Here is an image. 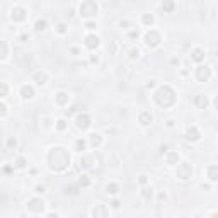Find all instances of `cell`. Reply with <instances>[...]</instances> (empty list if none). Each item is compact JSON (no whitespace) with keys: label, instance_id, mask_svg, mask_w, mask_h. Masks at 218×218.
Returning a JSON list of instances; mask_svg holds the SVG:
<instances>
[{"label":"cell","instance_id":"obj_10","mask_svg":"<svg viewBox=\"0 0 218 218\" xmlns=\"http://www.w3.org/2000/svg\"><path fill=\"white\" fill-rule=\"evenodd\" d=\"M94 218H109V210L106 205H96V208L92 210Z\"/></svg>","mask_w":218,"mask_h":218},{"label":"cell","instance_id":"obj_30","mask_svg":"<svg viewBox=\"0 0 218 218\" xmlns=\"http://www.w3.org/2000/svg\"><path fill=\"white\" fill-rule=\"evenodd\" d=\"M56 130H58V131H63V130H67V121H65L63 118L56 121Z\"/></svg>","mask_w":218,"mask_h":218},{"label":"cell","instance_id":"obj_3","mask_svg":"<svg viewBox=\"0 0 218 218\" xmlns=\"http://www.w3.org/2000/svg\"><path fill=\"white\" fill-rule=\"evenodd\" d=\"M99 10V5H97L94 0H87V2H82L80 7H78V12H80L82 17H94Z\"/></svg>","mask_w":218,"mask_h":218},{"label":"cell","instance_id":"obj_20","mask_svg":"<svg viewBox=\"0 0 218 218\" xmlns=\"http://www.w3.org/2000/svg\"><path fill=\"white\" fill-rule=\"evenodd\" d=\"M54 101H56V104H60V106H65V104H68V94L67 92H58L56 96H54Z\"/></svg>","mask_w":218,"mask_h":218},{"label":"cell","instance_id":"obj_19","mask_svg":"<svg viewBox=\"0 0 218 218\" xmlns=\"http://www.w3.org/2000/svg\"><path fill=\"white\" fill-rule=\"evenodd\" d=\"M179 164V154L177 152H167V165H177Z\"/></svg>","mask_w":218,"mask_h":218},{"label":"cell","instance_id":"obj_28","mask_svg":"<svg viewBox=\"0 0 218 218\" xmlns=\"http://www.w3.org/2000/svg\"><path fill=\"white\" fill-rule=\"evenodd\" d=\"M162 9L167 10V12H172V10L176 9V3H174V2H164L162 3Z\"/></svg>","mask_w":218,"mask_h":218},{"label":"cell","instance_id":"obj_4","mask_svg":"<svg viewBox=\"0 0 218 218\" xmlns=\"http://www.w3.org/2000/svg\"><path fill=\"white\" fill-rule=\"evenodd\" d=\"M162 41V36L159 31H155V29H150V31H147V34H145V45L148 46V48H157L159 45H160Z\"/></svg>","mask_w":218,"mask_h":218},{"label":"cell","instance_id":"obj_23","mask_svg":"<svg viewBox=\"0 0 218 218\" xmlns=\"http://www.w3.org/2000/svg\"><path fill=\"white\" fill-rule=\"evenodd\" d=\"M9 54V45L5 41H0V60H5Z\"/></svg>","mask_w":218,"mask_h":218},{"label":"cell","instance_id":"obj_1","mask_svg":"<svg viewBox=\"0 0 218 218\" xmlns=\"http://www.w3.org/2000/svg\"><path fill=\"white\" fill-rule=\"evenodd\" d=\"M68 164H70V155H68V152L65 150V148L54 147V148L50 150V154H48V165H50V169H53V170H65L68 167Z\"/></svg>","mask_w":218,"mask_h":218},{"label":"cell","instance_id":"obj_12","mask_svg":"<svg viewBox=\"0 0 218 218\" xmlns=\"http://www.w3.org/2000/svg\"><path fill=\"white\" fill-rule=\"evenodd\" d=\"M99 45H101V39L97 38L96 34H87V36H85V46H87L89 50L99 48Z\"/></svg>","mask_w":218,"mask_h":218},{"label":"cell","instance_id":"obj_8","mask_svg":"<svg viewBox=\"0 0 218 218\" xmlns=\"http://www.w3.org/2000/svg\"><path fill=\"white\" fill-rule=\"evenodd\" d=\"M27 210L32 213H41L43 210H45V203H43V199L39 198H31L27 201Z\"/></svg>","mask_w":218,"mask_h":218},{"label":"cell","instance_id":"obj_21","mask_svg":"<svg viewBox=\"0 0 218 218\" xmlns=\"http://www.w3.org/2000/svg\"><path fill=\"white\" fill-rule=\"evenodd\" d=\"M208 177H210V181H211V182H215V181L218 179V167L215 165V164L208 167Z\"/></svg>","mask_w":218,"mask_h":218},{"label":"cell","instance_id":"obj_34","mask_svg":"<svg viewBox=\"0 0 218 218\" xmlns=\"http://www.w3.org/2000/svg\"><path fill=\"white\" fill-rule=\"evenodd\" d=\"M138 182H140L141 186H145V184L148 182V176H147V174H141V176L138 177Z\"/></svg>","mask_w":218,"mask_h":218},{"label":"cell","instance_id":"obj_33","mask_svg":"<svg viewBox=\"0 0 218 218\" xmlns=\"http://www.w3.org/2000/svg\"><path fill=\"white\" fill-rule=\"evenodd\" d=\"M7 147H9V148H16L17 147V141H16V138H14V136H10L9 140H7Z\"/></svg>","mask_w":218,"mask_h":218},{"label":"cell","instance_id":"obj_25","mask_svg":"<svg viewBox=\"0 0 218 218\" xmlns=\"http://www.w3.org/2000/svg\"><path fill=\"white\" fill-rule=\"evenodd\" d=\"M106 192H107V194H116V192H118V184H116V182H109L106 186Z\"/></svg>","mask_w":218,"mask_h":218},{"label":"cell","instance_id":"obj_11","mask_svg":"<svg viewBox=\"0 0 218 218\" xmlns=\"http://www.w3.org/2000/svg\"><path fill=\"white\" fill-rule=\"evenodd\" d=\"M199 136H201V133H199V130L196 126H189L186 130V133H184V138L187 141H196V140H199Z\"/></svg>","mask_w":218,"mask_h":218},{"label":"cell","instance_id":"obj_32","mask_svg":"<svg viewBox=\"0 0 218 218\" xmlns=\"http://www.w3.org/2000/svg\"><path fill=\"white\" fill-rule=\"evenodd\" d=\"M16 167H19V169L26 167V159H24V157H19V159L16 160Z\"/></svg>","mask_w":218,"mask_h":218},{"label":"cell","instance_id":"obj_40","mask_svg":"<svg viewBox=\"0 0 218 218\" xmlns=\"http://www.w3.org/2000/svg\"><path fill=\"white\" fill-rule=\"evenodd\" d=\"M111 206H112V208H116V210H118L119 206H121V203H119V199H114V201L111 203Z\"/></svg>","mask_w":218,"mask_h":218},{"label":"cell","instance_id":"obj_27","mask_svg":"<svg viewBox=\"0 0 218 218\" xmlns=\"http://www.w3.org/2000/svg\"><path fill=\"white\" fill-rule=\"evenodd\" d=\"M9 96V85L5 82H0V97Z\"/></svg>","mask_w":218,"mask_h":218},{"label":"cell","instance_id":"obj_37","mask_svg":"<svg viewBox=\"0 0 218 218\" xmlns=\"http://www.w3.org/2000/svg\"><path fill=\"white\" fill-rule=\"evenodd\" d=\"M45 192H46L45 186H36V194H45Z\"/></svg>","mask_w":218,"mask_h":218},{"label":"cell","instance_id":"obj_29","mask_svg":"<svg viewBox=\"0 0 218 218\" xmlns=\"http://www.w3.org/2000/svg\"><path fill=\"white\" fill-rule=\"evenodd\" d=\"M85 145H87V141H85V140H82V138H78V140L75 141V148H77L78 152H82L83 148H85Z\"/></svg>","mask_w":218,"mask_h":218},{"label":"cell","instance_id":"obj_6","mask_svg":"<svg viewBox=\"0 0 218 218\" xmlns=\"http://www.w3.org/2000/svg\"><path fill=\"white\" fill-rule=\"evenodd\" d=\"M75 125H77L78 130H89L90 125H92V119H90V116L87 114V112H80V114H77V118H75Z\"/></svg>","mask_w":218,"mask_h":218},{"label":"cell","instance_id":"obj_9","mask_svg":"<svg viewBox=\"0 0 218 218\" xmlns=\"http://www.w3.org/2000/svg\"><path fill=\"white\" fill-rule=\"evenodd\" d=\"M10 17H12V21H16V22H22V21H26L27 12H26L24 7H14L12 12H10Z\"/></svg>","mask_w":218,"mask_h":218},{"label":"cell","instance_id":"obj_36","mask_svg":"<svg viewBox=\"0 0 218 218\" xmlns=\"http://www.w3.org/2000/svg\"><path fill=\"white\" fill-rule=\"evenodd\" d=\"M138 56H140V51L133 48L131 51H130V58H131V60H135V58H138Z\"/></svg>","mask_w":218,"mask_h":218},{"label":"cell","instance_id":"obj_7","mask_svg":"<svg viewBox=\"0 0 218 218\" xmlns=\"http://www.w3.org/2000/svg\"><path fill=\"white\" fill-rule=\"evenodd\" d=\"M194 75H196V80L198 82H206V80H210V77H211V68L206 67V65H199V67L196 68Z\"/></svg>","mask_w":218,"mask_h":218},{"label":"cell","instance_id":"obj_31","mask_svg":"<svg viewBox=\"0 0 218 218\" xmlns=\"http://www.w3.org/2000/svg\"><path fill=\"white\" fill-rule=\"evenodd\" d=\"M67 31H68L67 24L60 22V24H58V26H56V32H58V34H65V32H67Z\"/></svg>","mask_w":218,"mask_h":218},{"label":"cell","instance_id":"obj_16","mask_svg":"<svg viewBox=\"0 0 218 218\" xmlns=\"http://www.w3.org/2000/svg\"><path fill=\"white\" fill-rule=\"evenodd\" d=\"M138 121H140L143 126H148L152 121H154V116H152L150 111H143V112H140V116H138Z\"/></svg>","mask_w":218,"mask_h":218},{"label":"cell","instance_id":"obj_52","mask_svg":"<svg viewBox=\"0 0 218 218\" xmlns=\"http://www.w3.org/2000/svg\"><path fill=\"white\" fill-rule=\"evenodd\" d=\"M32 218H36V216H32Z\"/></svg>","mask_w":218,"mask_h":218},{"label":"cell","instance_id":"obj_46","mask_svg":"<svg viewBox=\"0 0 218 218\" xmlns=\"http://www.w3.org/2000/svg\"><path fill=\"white\" fill-rule=\"evenodd\" d=\"M97 61H99V58H97V56H94V54H92V56H90V63H97Z\"/></svg>","mask_w":218,"mask_h":218},{"label":"cell","instance_id":"obj_48","mask_svg":"<svg viewBox=\"0 0 218 218\" xmlns=\"http://www.w3.org/2000/svg\"><path fill=\"white\" fill-rule=\"evenodd\" d=\"M80 184H82V186H87V184H89V181H87V179H80Z\"/></svg>","mask_w":218,"mask_h":218},{"label":"cell","instance_id":"obj_26","mask_svg":"<svg viewBox=\"0 0 218 218\" xmlns=\"http://www.w3.org/2000/svg\"><path fill=\"white\" fill-rule=\"evenodd\" d=\"M141 21H143L145 26H152V24H154V16H152V14H143Z\"/></svg>","mask_w":218,"mask_h":218},{"label":"cell","instance_id":"obj_49","mask_svg":"<svg viewBox=\"0 0 218 218\" xmlns=\"http://www.w3.org/2000/svg\"><path fill=\"white\" fill-rule=\"evenodd\" d=\"M48 218H60V216H58L56 213H50V215H48Z\"/></svg>","mask_w":218,"mask_h":218},{"label":"cell","instance_id":"obj_15","mask_svg":"<svg viewBox=\"0 0 218 218\" xmlns=\"http://www.w3.org/2000/svg\"><path fill=\"white\" fill-rule=\"evenodd\" d=\"M32 80H34L38 85H45L46 82H48V75H46V72L43 70H38L34 75H32Z\"/></svg>","mask_w":218,"mask_h":218},{"label":"cell","instance_id":"obj_2","mask_svg":"<svg viewBox=\"0 0 218 218\" xmlns=\"http://www.w3.org/2000/svg\"><path fill=\"white\" fill-rule=\"evenodd\" d=\"M154 101L157 102V106H160V107H170V106H174V104H176L177 97H176V92L172 90V87L162 85L160 89L155 92Z\"/></svg>","mask_w":218,"mask_h":218},{"label":"cell","instance_id":"obj_14","mask_svg":"<svg viewBox=\"0 0 218 218\" xmlns=\"http://www.w3.org/2000/svg\"><path fill=\"white\" fill-rule=\"evenodd\" d=\"M21 96H22V99H26V101H29V99H32L34 97V87L32 85H22L21 87Z\"/></svg>","mask_w":218,"mask_h":218},{"label":"cell","instance_id":"obj_50","mask_svg":"<svg viewBox=\"0 0 218 218\" xmlns=\"http://www.w3.org/2000/svg\"><path fill=\"white\" fill-rule=\"evenodd\" d=\"M70 51H72V53H73V54H78V53H80V51H78V50H77V48H72V50H70Z\"/></svg>","mask_w":218,"mask_h":218},{"label":"cell","instance_id":"obj_41","mask_svg":"<svg viewBox=\"0 0 218 218\" xmlns=\"http://www.w3.org/2000/svg\"><path fill=\"white\" fill-rule=\"evenodd\" d=\"M85 27L89 29V31H92V29H96L97 26H96V24H94V22H87V24H85Z\"/></svg>","mask_w":218,"mask_h":218},{"label":"cell","instance_id":"obj_43","mask_svg":"<svg viewBox=\"0 0 218 218\" xmlns=\"http://www.w3.org/2000/svg\"><path fill=\"white\" fill-rule=\"evenodd\" d=\"M167 152H169V147H167V145H162V147H160V154H167Z\"/></svg>","mask_w":218,"mask_h":218},{"label":"cell","instance_id":"obj_24","mask_svg":"<svg viewBox=\"0 0 218 218\" xmlns=\"http://www.w3.org/2000/svg\"><path fill=\"white\" fill-rule=\"evenodd\" d=\"M152 194H154V189H152V187H143V189H141V198H143L145 201H150Z\"/></svg>","mask_w":218,"mask_h":218},{"label":"cell","instance_id":"obj_51","mask_svg":"<svg viewBox=\"0 0 218 218\" xmlns=\"http://www.w3.org/2000/svg\"><path fill=\"white\" fill-rule=\"evenodd\" d=\"M211 218H216V213H213V215H211Z\"/></svg>","mask_w":218,"mask_h":218},{"label":"cell","instance_id":"obj_13","mask_svg":"<svg viewBox=\"0 0 218 218\" xmlns=\"http://www.w3.org/2000/svg\"><path fill=\"white\" fill-rule=\"evenodd\" d=\"M192 102H194V106L198 109H206L208 107V97L205 96V94H198V96H194V99H192Z\"/></svg>","mask_w":218,"mask_h":218},{"label":"cell","instance_id":"obj_45","mask_svg":"<svg viewBox=\"0 0 218 218\" xmlns=\"http://www.w3.org/2000/svg\"><path fill=\"white\" fill-rule=\"evenodd\" d=\"M170 65H174V67L179 65V58H172V60H170Z\"/></svg>","mask_w":218,"mask_h":218},{"label":"cell","instance_id":"obj_44","mask_svg":"<svg viewBox=\"0 0 218 218\" xmlns=\"http://www.w3.org/2000/svg\"><path fill=\"white\" fill-rule=\"evenodd\" d=\"M154 87H155V80H150L147 83V89H154Z\"/></svg>","mask_w":218,"mask_h":218},{"label":"cell","instance_id":"obj_17","mask_svg":"<svg viewBox=\"0 0 218 218\" xmlns=\"http://www.w3.org/2000/svg\"><path fill=\"white\" fill-rule=\"evenodd\" d=\"M191 60L196 61V63H201V61L205 60V51H203L201 48H194L191 51Z\"/></svg>","mask_w":218,"mask_h":218},{"label":"cell","instance_id":"obj_35","mask_svg":"<svg viewBox=\"0 0 218 218\" xmlns=\"http://www.w3.org/2000/svg\"><path fill=\"white\" fill-rule=\"evenodd\" d=\"M5 114H7V106L2 102V101H0V118H3Z\"/></svg>","mask_w":218,"mask_h":218},{"label":"cell","instance_id":"obj_38","mask_svg":"<svg viewBox=\"0 0 218 218\" xmlns=\"http://www.w3.org/2000/svg\"><path fill=\"white\" fill-rule=\"evenodd\" d=\"M119 26H121L123 29H130V26H131V22H128V21H121V22H119Z\"/></svg>","mask_w":218,"mask_h":218},{"label":"cell","instance_id":"obj_39","mask_svg":"<svg viewBox=\"0 0 218 218\" xmlns=\"http://www.w3.org/2000/svg\"><path fill=\"white\" fill-rule=\"evenodd\" d=\"M130 39H138V36H140V32H138V31H131V32H130Z\"/></svg>","mask_w":218,"mask_h":218},{"label":"cell","instance_id":"obj_5","mask_svg":"<svg viewBox=\"0 0 218 218\" xmlns=\"http://www.w3.org/2000/svg\"><path fill=\"white\" fill-rule=\"evenodd\" d=\"M177 177H179L181 181H187L192 177V165L187 162H182L177 165Z\"/></svg>","mask_w":218,"mask_h":218},{"label":"cell","instance_id":"obj_22","mask_svg":"<svg viewBox=\"0 0 218 218\" xmlns=\"http://www.w3.org/2000/svg\"><path fill=\"white\" fill-rule=\"evenodd\" d=\"M46 27H48V21H46V19H38V21H36L34 29H36L38 32H43Z\"/></svg>","mask_w":218,"mask_h":218},{"label":"cell","instance_id":"obj_42","mask_svg":"<svg viewBox=\"0 0 218 218\" xmlns=\"http://www.w3.org/2000/svg\"><path fill=\"white\" fill-rule=\"evenodd\" d=\"M21 41H22V43H27V41H29V34H21Z\"/></svg>","mask_w":218,"mask_h":218},{"label":"cell","instance_id":"obj_18","mask_svg":"<svg viewBox=\"0 0 218 218\" xmlns=\"http://www.w3.org/2000/svg\"><path fill=\"white\" fill-rule=\"evenodd\" d=\"M89 141H90V147L92 148H99L101 143H102V136H101L99 133H92V135L89 136Z\"/></svg>","mask_w":218,"mask_h":218},{"label":"cell","instance_id":"obj_47","mask_svg":"<svg viewBox=\"0 0 218 218\" xmlns=\"http://www.w3.org/2000/svg\"><path fill=\"white\" fill-rule=\"evenodd\" d=\"M167 126H169V128H172V126H174V119H169V121H167Z\"/></svg>","mask_w":218,"mask_h":218}]
</instances>
